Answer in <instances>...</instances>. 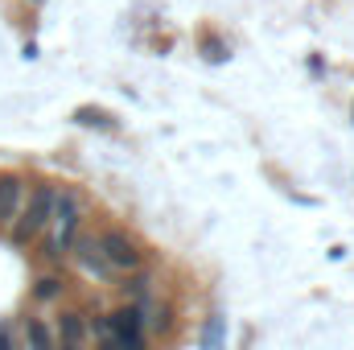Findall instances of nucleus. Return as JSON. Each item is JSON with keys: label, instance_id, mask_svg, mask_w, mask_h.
Listing matches in <instances>:
<instances>
[{"label": "nucleus", "instance_id": "1a4fd4ad", "mask_svg": "<svg viewBox=\"0 0 354 350\" xmlns=\"http://www.w3.org/2000/svg\"><path fill=\"white\" fill-rule=\"evenodd\" d=\"M37 297H41V301H50V297H58V280H54V276H46V280H37Z\"/></svg>", "mask_w": 354, "mask_h": 350}, {"label": "nucleus", "instance_id": "20e7f679", "mask_svg": "<svg viewBox=\"0 0 354 350\" xmlns=\"http://www.w3.org/2000/svg\"><path fill=\"white\" fill-rule=\"evenodd\" d=\"M99 252H103V260H107V268L120 276V272H136L140 264H145V256H140V248L124 235V231H103L99 235Z\"/></svg>", "mask_w": 354, "mask_h": 350}, {"label": "nucleus", "instance_id": "f257e3e1", "mask_svg": "<svg viewBox=\"0 0 354 350\" xmlns=\"http://www.w3.org/2000/svg\"><path fill=\"white\" fill-rule=\"evenodd\" d=\"M79 223H83V202L75 190H54V206H50V223H46V248L50 256H62L71 248V239L79 235Z\"/></svg>", "mask_w": 354, "mask_h": 350}, {"label": "nucleus", "instance_id": "39448f33", "mask_svg": "<svg viewBox=\"0 0 354 350\" xmlns=\"http://www.w3.org/2000/svg\"><path fill=\"white\" fill-rule=\"evenodd\" d=\"M66 252H71V256H75V264H79L83 272H91L95 280H115V272L107 268L103 252H99V235H75Z\"/></svg>", "mask_w": 354, "mask_h": 350}, {"label": "nucleus", "instance_id": "423d86ee", "mask_svg": "<svg viewBox=\"0 0 354 350\" xmlns=\"http://www.w3.org/2000/svg\"><path fill=\"white\" fill-rule=\"evenodd\" d=\"M21 202H25V181L17 174H0V231L12 227V219L21 214Z\"/></svg>", "mask_w": 354, "mask_h": 350}, {"label": "nucleus", "instance_id": "f03ea898", "mask_svg": "<svg viewBox=\"0 0 354 350\" xmlns=\"http://www.w3.org/2000/svg\"><path fill=\"white\" fill-rule=\"evenodd\" d=\"M50 206H54V185H33V190L25 194V202H21V214L12 219L8 235H12L17 243L37 239V235L46 231V223H50Z\"/></svg>", "mask_w": 354, "mask_h": 350}, {"label": "nucleus", "instance_id": "9d476101", "mask_svg": "<svg viewBox=\"0 0 354 350\" xmlns=\"http://www.w3.org/2000/svg\"><path fill=\"white\" fill-rule=\"evenodd\" d=\"M95 350H115V342H111V334H107V338H99V347Z\"/></svg>", "mask_w": 354, "mask_h": 350}, {"label": "nucleus", "instance_id": "7ed1b4c3", "mask_svg": "<svg viewBox=\"0 0 354 350\" xmlns=\"http://www.w3.org/2000/svg\"><path fill=\"white\" fill-rule=\"evenodd\" d=\"M107 326H111V342H115V350H149V338H145V317H140V309H136V305L115 309V313L107 317Z\"/></svg>", "mask_w": 354, "mask_h": 350}, {"label": "nucleus", "instance_id": "9b49d317", "mask_svg": "<svg viewBox=\"0 0 354 350\" xmlns=\"http://www.w3.org/2000/svg\"><path fill=\"white\" fill-rule=\"evenodd\" d=\"M0 350H12V338H8L4 330H0Z\"/></svg>", "mask_w": 354, "mask_h": 350}, {"label": "nucleus", "instance_id": "0eeeda50", "mask_svg": "<svg viewBox=\"0 0 354 350\" xmlns=\"http://www.w3.org/2000/svg\"><path fill=\"white\" fill-rule=\"evenodd\" d=\"M54 350H87V326L79 313H62L54 330Z\"/></svg>", "mask_w": 354, "mask_h": 350}, {"label": "nucleus", "instance_id": "6e6552de", "mask_svg": "<svg viewBox=\"0 0 354 350\" xmlns=\"http://www.w3.org/2000/svg\"><path fill=\"white\" fill-rule=\"evenodd\" d=\"M21 334H25V342H21L25 350H54V326L41 317H29Z\"/></svg>", "mask_w": 354, "mask_h": 350}, {"label": "nucleus", "instance_id": "f8f14e48", "mask_svg": "<svg viewBox=\"0 0 354 350\" xmlns=\"http://www.w3.org/2000/svg\"><path fill=\"white\" fill-rule=\"evenodd\" d=\"M12 350H25V347H21V342H12Z\"/></svg>", "mask_w": 354, "mask_h": 350}]
</instances>
